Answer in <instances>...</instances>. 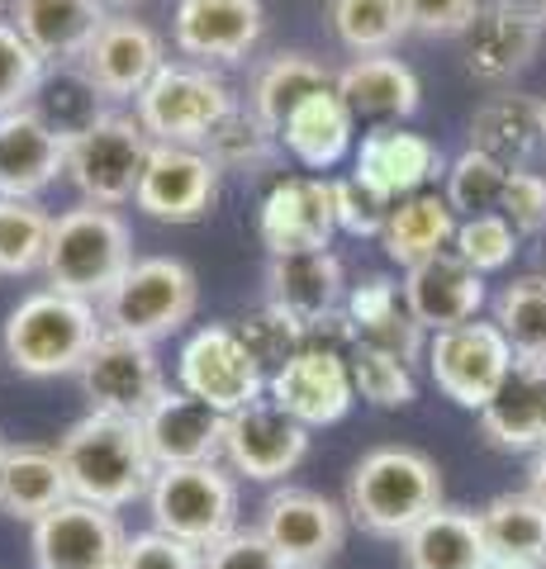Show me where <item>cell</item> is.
Masks as SVG:
<instances>
[{"label":"cell","mask_w":546,"mask_h":569,"mask_svg":"<svg viewBox=\"0 0 546 569\" xmlns=\"http://www.w3.org/2000/svg\"><path fill=\"white\" fill-rule=\"evenodd\" d=\"M58 456L72 479V498L96 508H129L133 498H148L157 479V460L148 451L143 422L115 418V413H86L67 427L58 441Z\"/></svg>","instance_id":"obj_1"},{"label":"cell","mask_w":546,"mask_h":569,"mask_svg":"<svg viewBox=\"0 0 546 569\" xmlns=\"http://www.w3.org/2000/svg\"><path fill=\"white\" fill-rule=\"evenodd\" d=\"M443 508V470L414 447H376L347 475V518L385 541L409 531Z\"/></svg>","instance_id":"obj_2"},{"label":"cell","mask_w":546,"mask_h":569,"mask_svg":"<svg viewBox=\"0 0 546 569\" xmlns=\"http://www.w3.org/2000/svg\"><path fill=\"white\" fill-rule=\"evenodd\" d=\"M100 305L62 290H39L20 299L6 318L0 347L6 361L29 380H52V376H77L81 361L100 342Z\"/></svg>","instance_id":"obj_3"},{"label":"cell","mask_w":546,"mask_h":569,"mask_svg":"<svg viewBox=\"0 0 546 569\" xmlns=\"http://www.w3.org/2000/svg\"><path fill=\"white\" fill-rule=\"evenodd\" d=\"M133 266V233L115 209L105 204H77L52 219V238H48V290L77 295L100 305Z\"/></svg>","instance_id":"obj_4"},{"label":"cell","mask_w":546,"mask_h":569,"mask_svg":"<svg viewBox=\"0 0 546 569\" xmlns=\"http://www.w3.org/2000/svg\"><path fill=\"white\" fill-rule=\"evenodd\" d=\"M200 309V280L176 257H143L129 266V276L100 299L105 332H125L138 342H162L176 328H186Z\"/></svg>","instance_id":"obj_5"},{"label":"cell","mask_w":546,"mask_h":569,"mask_svg":"<svg viewBox=\"0 0 546 569\" xmlns=\"http://www.w3.org/2000/svg\"><path fill=\"white\" fill-rule=\"evenodd\" d=\"M148 152H152V138L138 123V114L100 110L91 123L67 133V176L86 194V204L119 209L138 194Z\"/></svg>","instance_id":"obj_6"},{"label":"cell","mask_w":546,"mask_h":569,"mask_svg":"<svg viewBox=\"0 0 546 569\" xmlns=\"http://www.w3.org/2000/svg\"><path fill=\"white\" fill-rule=\"evenodd\" d=\"M228 81L215 77L200 62H167L148 81V91L133 100L138 123L148 129L152 142H176V148H200L209 129L234 110Z\"/></svg>","instance_id":"obj_7"},{"label":"cell","mask_w":546,"mask_h":569,"mask_svg":"<svg viewBox=\"0 0 546 569\" xmlns=\"http://www.w3.org/2000/svg\"><path fill=\"white\" fill-rule=\"evenodd\" d=\"M148 508L157 531H167V537L196 550H209L228 531H238V485L219 466L157 470L148 489Z\"/></svg>","instance_id":"obj_8"},{"label":"cell","mask_w":546,"mask_h":569,"mask_svg":"<svg viewBox=\"0 0 546 569\" xmlns=\"http://www.w3.org/2000/svg\"><path fill=\"white\" fill-rule=\"evenodd\" d=\"M428 376L433 385L443 389L451 403L461 408H480L499 395L504 376L514 370V347H508V337L499 332L495 318H470L461 328H447V332H428Z\"/></svg>","instance_id":"obj_9"},{"label":"cell","mask_w":546,"mask_h":569,"mask_svg":"<svg viewBox=\"0 0 546 569\" xmlns=\"http://www.w3.org/2000/svg\"><path fill=\"white\" fill-rule=\"evenodd\" d=\"M176 389L196 395L200 403L219 408V413H238V408L267 399V370L252 361V351L242 347V337L234 328L209 323L181 347Z\"/></svg>","instance_id":"obj_10"},{"label":"cell","mask_w":546,"mask_h":569,"mask_svg":"<svg viewBox=\"0 0 546 569\" xmlns=\"http://www.w3.org/2000/svg\"><path fill=\"white\" fill-rule=\"evenodd\" d=\"M81 389L91 399V413L115 418H148V408L167 395V376L152 342H138L125 332H100V342L81 361Z\"/></svg>","instance_id":"obj_11"},{"label":"cell","mask_w":546,"mask_h":569,"mask_svg":"<svg viewBox=\"0 0 546 569\" xmlns=\"http://www.w3.org/2000/svg\"><path fill=\"white\" fill-rule=\"evenodd\" d=\"M261 537L295 569H324L347 541V508H338L319 489L286 485L261 508Z\"/></svg>","instance_id":"obj_12"},{"label":"cell","mask_w":546,"mask_h":569,"mask_svg":"<svg viewBox=\"0 0 546 569\" xmlns=\"http://www.w3.org/2000/svg\"><path fill=\"white\" fill-rule=\"evenodd\" d=\"M125 546L129 537L115 512L81 498L33 522V569H119Z\"/></svg>","instance_id":"obj_13"},{"label":"cell","mask_w":546,"mask_h":569,"mask_svg":"<svg viewBox=\"0 0 546 569\" xmlns=\"http://www.w3.org/2000/svg\"><path fill=\"white\" fill-rule=\"evenodd\" d=\"M309 451V427L280 413L271 399H257L238 413H228L224 427V460L234 475L257 479V485H276L286 479Z\"/></svg>","instance_id":"obj_14"},{"label":"cell","mask_w":546,"mask_h":569,"mask_svg":"<svg viewBox=\"0 0 546 569\" xmlns=\"http://www.w3.org/2000/svg\"><path fill=\"white\" fill-rule=\"evenodd\" d=\"M219 200V167L200 148L152 142L133 204L157 223H196Z\"/></svg>","instance_id":"obj_15"},{"label":"cell","mask_w":546,"mask_h":569,"mask_svg":"<svg viewBox=\"0 0 546 569\" xmlns=\"http://www.w3.org/2000/svg\"><path fill=\"white\" fill-rule=\"evenodd\" d=\"M257 233L271 257L286 252H324L338 233V204H332V181L324 176H280L267 190L257 213Z\"/></svg>","instance_id":"obj_16"},{"label":"cell","mask_w":546,"mask_h":569,"mask_svg":"<svg viewBox=\"0 0 546 569\" xmlns=\"http://www.w3.org/2000/svg\"><path fill=\"white\" fill-rule=\"evenodd\" d=\"M267 399L280 408V413H290L295 422H305V427L343 422L347 408L357 403L347 356L328 351V347L295 351L286 366L267 376Z\"/></svg>","instance_id":"obj_17"},{"label":"cell","mask_w":546,"mask_h":569,"mask_svg":"<svg viewBox=\"0 0 546 569\" xmlns=\"http://www.w3.org/2000/svg\"><path fill=\"white\" fill-rule=\"evenodd\" d=\"M81 77L96 86V96L105 100H138L148 91V81L167 67L162 39L129 14H110L105 29L96 33V43L81 52Z\"/></svg>","instance_id":"obj_18"},{"label":"cell","mask_w":546,"mask_h":569,"mask_svg":"<svg viewBox=\"0 0 546 569\" xmlns=\"http://www.w3.org/2000/svg\"><path fill=\"white\" fill-rule=\"evenodd\" d=\"M224 427H228V413L200 403L196 395H186V389H167V395L148 408L143 437H148V451L157 460V470L219 466Z\"/></svg>","instance_id":"obj_19"},{"label":"cell","mask_w":546,"mask_h":569,"mask_svg":"<svg viewBox=\"0 0 546 569\" xmlns=\"http://www.w3.org/2000/svg\"><path fill=\"white\" fill-rule=\"evenodd\" d=\"M399 295H404V309H409V318L423 332H447V328H461L470 318H480L485 276L470 271L456 252H437V257L404 271Z\"/></svg>","instance_id":"obj_20"},{"label":"cell","mask_w":546,"mask_h":569,"mask_svg":"<svg viewBox=\"0 0 546 569\" xmlns=\"http://www.w3.org/2000/svg\"><path fill=\"white\" fill-rule=\"evenodd\" d=\"M267 29L261 0H181L171 39L196 62H242Z\"/></svg>","instance_id":"obj_21"},{"label":"cell","mask_w":546,"mask_h":569,"mask_svg":"<svg viewBox=\"0 0 546 569\" xmlns=\"http://www.w3.org/2000/svg\"><path fill=\"white\" fill-rule=\"evenodd\" d=\"M67 176V138L43 110H14L0 119V194L6 200H39Z\"/></svg>","instance_id":"obj_22"},{"label":"cell","mask_w":546,"mask_h":569,"mask_svg":"<svg viewBox=\"0 0 546 569\" xmlns=\"http://www.w3.org/2000/svg\"><path fill=\"white\" fill-rule=\"evenodd\" d=\"M347 299L343 261L328 252H286L267 261V305L295 318L299 328H319Z\"/></svg>","instance_id":"obj_23"},{"label":"cell","mask_w":546,"mask_h":569,"mask_svg":"<svg viewBox=\"0 0 546 569\" xmlns=\"http://www.w3.org/2000/svg\"><path fill=\"white\" fill-rule=\"evenodd\" d=\"M105 20L110 14L100 0H10V24L20 29V39L58 67H77Z\"/></svg>","instance_id":"obj_24"},{"label":"cell","mask_w":546,"mask_h":569,"mask_svg":"<svg viewBox=\"0 0 546 569\" xmlns=\"http://www.w3.org/2000/svg\"><path fill=\"white\" fill-rule=\"evenodd\" d=\"M480 427L499 451H542L546 447V361L518 356L499 395L480 408Z\"/></svg>","instance_id":"obj_25"},{"label":"cell","mask_w":546,"mask_h":569,"mask_svg":"<svg viewBox=\"0 0 546 569\" xmlns=\"http://www.w3.org/2000/svg\"><path fill=\"white\" fill-rule=\"evenodd\" d=\"M437 171H443V152L423 133H409V129H376V133H366L357 148V176L395 204L418 194Z\"/></svg>","instance_id":"obj_26"},{"label":"cell","mask_w":546,"mask_h":569,"mask_svg":"<svg viewBox=\"0 0 546 569\" xmlns=\"http://www.w3.org/2000/svg\"><path fill=\"white\" fill-rule=\"evenodd\" d=\"M72 498V479L58 447H10L0 451V512L20 522H39L52 508H62Z\"/></svg>","instance_id":"obj_27"},{"label":"cell","mask_w":546,"mask_h":569,"mask_svg":"<svg viewBox=\"0 0 546 569\" xmlns=\"http://www.w3.org/2000/svg\"><path fill=\"white\" fill-rule=\"evenodd\" d=\"M351 129H357V114L347 110L338 86H328V91H314L309 100H299L290 110V119L280 123V148L299 167L328 171L351 152Z\"/></svg>","instance_id":"obj_28"},{"label":"cell","mask_w":546,"mask_h":569,"mask_svg":"<svg viewBox=\"0 0 546 569\" xmlns=\"http://www.w3.org/2000/svg\"><path fill=\"white\" fill-rule=\"evenodd\" d=\"M404 550V569H489V546H485V527L480 512L466 508H437L428 512L409 537L399 541Z\"/></svg>","instance_id":"obj_29"},{"label":"cell","mask_w":546,"mask_h":569,"mask_svg":"<svg viewBox=\"0 0 546 569\" xmlns=\"http://www.w3.org/2000/svg\"><path fill=\"white\" fill-rule=\"evenodd\" d=\"M332 86H338V96L347 100V110L357 119H409L423 96L414 67L390 58V52L351 58Z\"/></svg>","instance_id":"obj_30"},{"label":"cell","mask_w":546,"mask_h":569,"mask_svg":"<svg viewBox=\"0 0 546 569\" xmlns=\"http://www.w3.org/2000/svg\"><path fill=\"white\" fill-rule=\"evenodd\" d=\"M542 142V100L533 96H489L470 119V148L495 157L508 171H527Z\"/></svg>","instance_id":"obj_31"},{"label":"cell","mask_w":546,"mask_h":569,"mask_svg":"<svg viewBox=\"0 0 546 569\" xmlns=\"http://www.w3.org/2000/svg\"><path fill=\"white\" fill-rule=\"evenodd\" d=\"M542 33H546L542 24H527V20H518V14L485 6V10H480V20L470 24L466 71H470L475 81H489V86L514 81L518 71L537 58Z\"/></svg>","instance_id":"obj_32"},{"label":"cell","mask_w":546,"mask_h":569,"mask_svg":"<svg viewBox=\"0 0 546 569\" xmlns=\"http://www.w3.org/2000/svg\"><path fill=\"white\" fill-rule=\"evenodd\" d=\"M489 560L504 569H546V508L533 493H499L480 508Z\"/></svg>","instance_id":"obj_33"},{"label":"cell","mask_w":546,"mask_h":569,"mask_svg":"<svg viewBox=\"0 0 546 569\" xmlns=\"http://www.w3.org/2000/svg\"><path fill=\"white\" fill-rule=\"evenodd\" d=\"M456 209L447 204V194H433V190H418L409 200H399L390 209V223H385V257L399 261L404 271L418 261H428L437 252H451V238H456Z\"/></svg>","instance_id":"obj_34"},{"label":"cell","mask_w":546,"mask_h":569,"mask_svg":"<svg viewBox=\"0 0 546 569\" xmlns=\"http://www.w3.org/2000/svg\"><path fill=\"white\" fill-rule=\"evenodd\" d=\"M332 81H338V77H332L319 58H309V52H276V58L252 77L248 110L267 123V129L280 133V123L290 119L295 104L309 100L314 91H328Z\"/></svg>","instance_id":"obj_35"},{"label":"cell","mask_w":546,"mask_h":569,"mask_svg":"<svg viewBox=\"0 0 546 569\" xmlns=\"http://www.w3.org/2000/svg\"><path fill=\"white\" fill-rule=\"evenodd\" d=\"M200 152L215 162L219 171H242V176H267L276 167V157L286 152L280 148V133L267 129L248 104H234L215 129H209V138L200 142Z\"/></svg>","instance_id":"obj_36"},{"label":"cell","mask_w":546,"mask_h":569,"mask_svg":"<svg viewBox=\"0 0 546 569\" xmlns=\"http://www.w3.org/2000/svg\"><path fill=\"white\" fill-rule=\"evenodd\" d=\"M328 20H332V33L343 39V48H351L357 58L390 52L409 33L404 0H328Z\"/></svg>","instance_id":"obj_37"},{"label":"cell","mask_w":546,"mask_h":569,"mask_svg":"<svg viewBox=\"0 0 546 569\" xmlns=\"http://www.w3.org/2000/svg\"><path fill=\"white\" fill-rule=\"evenodd\" d=\"M495 323L508 337L514 356L546 361V276L542 271H527L504 284L495 299Z\"/></svg>","instance_id":"obj_38"},{"label":"cell","mask_w":546,"mask_h":569,"mask_svg":"<svg viewBox=\"0 0 546 569\" xmlns=\"http://www.w3.org/2000/svg\"><path fill=\"white\" fill-rule=\"evenodd\" d=\"M52 213L39 200H6L0 194V276H33L48 261Z\"/></svg>","instance_id":"obj_39"},{"label":"cell","mask_w":546,"mask_h":569,"mask_svg":"<svg viewBox=\"0 0 546 569\" xmlns=\"http://www.w3.org/2000/svg\"><path fill=\"white\" fill-rule=\"evenodd\" d=\"M347 370H351V389H357V399L376 403V408H404L418 399V380L409 361H399V356L380 351L371 342H357L347 356Z\"/></svg>","instance_id":"obj_40"},{"label":"cell","mask_w":546,"mask_h":569,"mask_svg":"<svg viewBox=\"0 0 546 569\" xmlns=\"http://www.w3.org/2000/svg\"><path fill=\"white\" fill-rule=\"evenodd\" d=\"M504 181H508V167H499L495 157L466 148V152L447 167V190H443V194H447V204H451L456 213L475 219V213H499Z\"/></svg>","instance_id":"obj_41"},{"label":"cell","mask_w":546,"mask_h":569,"mask_svg":"<svg viewBox=\"0 0 546 569\" xmlns=\"http://www.w3.org/2000/svg\"><path fill=\"white\" fill-rule=\"evenodd\" d=\"M43 81H48V62L20 39V29L10 20H0V119L29 110L33 96L43 91Z\"/></svg>","instance_id":"obj_42"},{"label":"cell","mask_w":546,"mask_h":569,"mask_svg":"<svg viewBox=\"0 0 546 569\" xmlns=\"http://www.w3.org/2000/svg\"><path fill=\"white\" fill-rule=\"evenodd\" d=\"M451 252L461 257L470 271L495 276V271H504V266L514 261V252H518V233L508 228L504 213H475V219H461V223H456Z\"/></svg>","instance_id":"obj_43"},{"label":"cell","mask_w":546,"mask_h":569,"mask_svg":"<svg viewBox=\"0 0 546 569\" xmlns=\"http://www.w3.org/2000/svg\"><path fill=\"white\" fill-rule=\"evenodd\" d=\"M234 332L242 337V347L252 351V361L261 370H280L295 351H305V328H299L295 318H286L280 309H271V305L252 309Z\"/></svg>","instance_id":"obj_44"},{"label":"cell","mask_w":546,"mask_h":569,"mask_svg":"<svg viewBox=\"0 0 546 569\" xmlns=\"http://www.w3.org/2000/svg\"><path fill=\"white\" fill-rule=\"evenodd\" d=\"M332 204H338V228L351 238H380L385 223H390L395 200H385L376 186H366L357 171L332 181Z\"/></svg>","instance_id":"obj_45"},{"label":"cell","mask_w":546,"mask_h":569,"mask_svg":"<svg viewBox=\"0 0 546 569\" xmlns=\"http://www.w3.org/2000/svg\"><path fill=\"white\" fill-rule=\"evenodd\" d=\"M499 213L508 219L518 238H542L546 233V176L537 171H508Z\"/></svg>","instance_id":"obj_46"},{"label":"cell","mask_w":546,"mask_h":569,"mask_svg":"<svg viewBox=\"0 0 546 569\" xmlns=\"http://www.w3.org/2000/svg\"><path fill=\"white\" fill-rule=\"evenodd\" d=\"M205 569H295V565L261 537V527H238L205 550Z\"/></svg>","instance_id":"obj_47"},{"label":"cell","mask_w":546,"mask_h":569,"mask_svg":"<svg viewBox=\"0 0 546 569\" xmlns=\"http://www.w3.org/2000/svg\"><path fill=\"white\" fill-rule=\"evenodd\" d=\"M480 10H485V0H404L409 33H428V39L470 33V24L480 20Z\"/></svg>","instance_id":"obj_48"},{"label":"cell","mask_w":546,"mask_h":569,"mask_svg":"<svg viewBox=\"0 0 546 569\" xmlns=\"http://www.w3.org/2000/svg\"><path fill=\"white\" fill-rule=\"evenodd\" d=\"M343 313L351 318L357 337L385 328L390 318H399V284L390 276H366V280H357L347 290V299H343Z\"/></svg>","instance_id":"obj_49"},{"label":"cell","mask_w":546,"mask_h":569,"mask_svg":"<svg viewBox=\"0 0 546 569\" xmlns=\"http://www.w3.org/2000/svg\"><path fill=\"white\" fill-rule=\"evenodd\" d=\"M119 569H205V550L176 541V537H167V531L152 527V531L129 537Z\"/></svg>","instance_id":"obj_50"},{"label":"cell","mask_w":546,"mask_h":569,"mask_svg":"<svg viewBox=\"0 0 546 569\" xmlns=\"http://www.w3.org/2000/svg\"><path fill=\"white\" fill-rule=\"evenodd\" d=\"M489 6L518 14V20H527V24H542V29H546V0H489Z\"/></svg>","instance_id":"obj_51"},{"label":"cell","mask_w":546,"mask_h":569,"mask_svg":"<svg viewBox=\"0 0 546 569\" xmlns=\"http://www.w3.org/2000/svg\"><path fill=\"white\" fill-rule=\"evenodd\" d=\"M527 493H533L537 503L546 508V447L533 456V470H527Z\"/></svg>","instance_id":"obj_52"},{"label":"cell","mask_w":546,"mask_h":569,"mask_svg":"<svg viewBox=\"0 0 546 569\" xmlns=\"http://www.w3.org/2000/svg\"><path fill=\"white\" fill-rule=\"evenodd\" d=\"M100 6H138V0H100Z\"/></svg>","instance_id":"obj_53"},{"label":"cell","mask_w":546,"mask_h":569,"mask_svg":"<svg viewBox=\"0 0 546 569\" xmlns=\"http://www.w3.org/2000/svg\"><path fill=\"white\" fill-rule=\"evenodd\" d=\"M537 271H542V276H546V247H542V266H537Z\"/></svg>","instance_id":"obj_54"},{"label":"cell","mask_w":546,"mask_h":569,"mask_svg":"<svg viewBox=\"0 0 546 569\" xmlns=\"http://www.w3.org/2000/svg\"><path fill=\"white\" fill-rule=\"evenodd\" d=\"M542 129H546V100H542Z\"/></svg>","instance_id":"obj_55"},{"label":"cell","mask_w":546,"mask_h":569,"mask_svg":"<svg viewBox=\"0 0 546 569\" xmlns=\"http://www.w3.org/2000/svg\"><path fill=\"white\" fill-rule=\"evenodd\" d=\"M6 6H10V0H0V10H6Z\"/></svg>","instance_id":"obj_56"},{"label":"cell","mask_w":546,"mask_h":569,"mask_svg":"<svg viewBox=\"0 0 546 569\" xmlns=\"http://www.w3.org/2000/svg\"><path fill=\"white\" fill-rule=\"evenodd\" d=\"M489 569H504V565H489Z\"/></svg>","instance_id":"obj_57"},{"label":"cell","mask_w":546,"mask_h":569,"mask_svg":"<svg viewBox=\"0 0 546 569\" xmlns=\"http://www.w3.org/2000/svg\"><path fill=\"white\" fill-rule=\"evenodd\" d=\"M0 451H6V441H0Z\"/></svg>","instance_id":"obj_58"}]
</instances>
